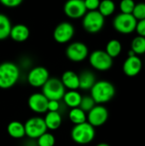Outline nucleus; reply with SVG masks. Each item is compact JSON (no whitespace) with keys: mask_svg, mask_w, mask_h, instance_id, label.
<instances>
[{"mask_svg":"<svg viewBox=\"0 0 145 146\" xmlns=\"http://www.w3.org/2000/svg\"><path fill=\"white\" fill-rule=\"evenodd\" d=\"M91 97L97 104H104L111 101L115 95V86L108 80H98L91 88Z\"/></svg>","mask_w":145,"mask_h":146,"instance_id":"1","label":"nucleus"},{"mask_svg":"<svg viewBox=\"0 0 145 146\" xmlns=\"http://www.w3.org/2000/svg\"><path fill=\"white\" fill-rule=\"evenodd\" d=\"M20 68L12 62L0 63V89H9L13 87L20 78Z\"/></svg>","mask_w":145,"mask_h":146,"instance_id":"2","label":"nucleus"},{"mask_svg":"<svg viewBox=\"0 0 145 146\" xmlns=\"http://www.w3.org/2000/svg\"><path fill=\"white\" fill-rule=\"evenodd\" d=\"M96 137L95 127L85 121L81 124L74 125L71 130L72 140L80 145H86L91 143Z\"/></svg>","mask_w":145,"mask_h":146,"instance_id":"3","label":"nucleus"},{"mask_svg":"<svg viewBox=\"0 0 145 146\" xmlns=\"http://www.w3.org/2000/svg\"><path fill=\"white\" fill-rule=\"evenodd\" d=\"M41 88L42 93L47 98L48 100L61 101L66 92V88L61 80L57 78L50 77Z\"/></svg>","mask_w":145,"mask_h":146,"instance_id":"4","label":"nucleus"},{"mask_svg":"<svg viewBox=\"0 0 145 146\" xmlns=\"http://www.w3.org/2000/svg\"><path fill=\"white\" fill-rule=\"evenodd\" d=\"M82 18L83 27L90 33H98L104 26V16L98 10L88 11Z\"/></svg>","mask_w":145,"mask_h":146,"instance_id":"5","label":"nucleus"},{"mask_svg":"<svg viewBox=\"0 0 145 146\" xmlns=\"http://www.w3.org/2000/svg\"><path fill=\"white\" fill-rule=\"evenodd\" d=\"M137 22L138 21L132 14L121 13L115 17L113 26L117 32L123 34H129L136 30Z\"/></svg>","mask_w":145,"mask_h":146,"instance_id":"6","label":"nucleus"},{"mask_svg":"<svg viewBox=\"0 0 145 146\" xmlns=\"http://www.w3.org/2000/svg\"><path fill=\"white\" fill-rule=\"evenodd\" d=\"M24 127L26 136L32 140L37 139L48 130L44 123V118L40 116H33L29 118L24 123Z\"/></svg>","mask_w":145,"mask_h":146,"instance_id":"7","label":"nucleus"},{"mask_svg":"<svg viewBox=\"0 0 145 146\" xmlns=\"http://www.w3.org/2000/svg\"><path fill=\"white\" fill-rule=\"evenodd\" d=\"M91 66L98 71H107L113 65V58L104 50H95L89 56Z\"/></svg>","mask_w":145,"mask_h":146,"instance_id":"8","label":"nucleus"},{"mask_svg":"<svg viewBox=\"0 0 145 146\" xmlns=\"http://www.w3.org/2000/svg\"><path fill=\"white\" fill-rule=\"evenodd\" d=\"M87 114V122L92 127L103 126L109 119V110L103 104H96Z\"/></svg>","mask_w":145,"mask_h":146,"instance_id":"9","label":"nucleus"},{"mask_svg":"<svg viewBox=\"0 0 145 146\" xmlns=\"http://www.w3.org/2000/svg\"><path fill=\"white\" fill-rule=\"evenodd\" d=\"M50 78L48 69L42 66L32 68L27 74L26 80L28 84L35 88L42 87Z\"/></svg>","mask_w":145,"mask_h":146,"instance_id":"10","label":"nucleus"},{"mask_svg":"<svg viewBox=\"0 0 145 146\" xmlns=\"http://www.w3.org/2000/svg\"><path fill=\"white\" fill-rule=\"evenodd\" d=\"M88 55V47L82 42H73L66 49L67 57L73 62H80L84 61Z\"/></svg>","mask_w":145,"mask_h":146,"instance_id":"11","label":"nucleus"},{"mask_svg":"<svg viewBox=\"0 0 145 146\" xmlns=\"http://www.w3.org/2000/svg\"><path fill=\"white\" fill-rule=\"evenodd\" d=\"M74 27L70 22H62L58 24L53 32V38L59 44L68 43L74 35Z\"/></svg>","mask_w":145,"mask_h":146,"instance_id":"12","label":"nucleus"},{"mask_svg":"<svg viewBox=\"0 0 145 146\" xmlns=\"http://www.w3.org/2000/svg\"><path fill=\"white\" fill-rule=\"evenodd\" d=\"M63 10L65 15L71 19L82 18L87 12L84 0H68L64 4Z\"/></svg>","mask_w":145,"mask_h":146,"instance_id":"13","label":"nucleus"},{"mask_svg":"<svg viewBox=\"0 0 145 146\" xmlns=\"http://www.w3.org/2000/svg\"><path fill=\"white\" fill-rule=\"evenodd\" d=\"M48 99L42 92L32 93L27 100L29 109L36 114H44L47 112Z\"/></svg>","mask_w":145,"mask_h":146,"instance_id":"14","label":"nucleus"},{"mask_svg":"<svg viewBox=\"0 0 145 146\" xmlns=\"http://www.w3.org/2000/svg\"><path fill=\"white\" fill-rule=\"evenodd\" d=\"M142 67V61L138 56H128L123 64V72L128 77H134L141 72Z\"/></svg>","mask_w":145,"mask_h":146,"instance_id":"15","label":"nucleus"},{"mask_svg":"<svg viewBox=\"0 0 145 146\" xmlns=\"http://www.w3.org/2000/svg\"><path fill=\"white\" fill-rule=\"evenodd\" d=\"M30 35L29 28L24 24H16L12 26L9 37L17 43L25 42Z\"/></svg>","mask_w":145,"mask_h":146,"instance_id":"16","label":"nucleus"},{"mask_svg":"<svg viewBox=\"0 0 145 146\" xmlns=\"http://www.w3.org/2000/svg\"><path fill=\"white\" fill-rule=\"evenodd\" d=\"M64 87L68 90H78L79 88V74L75 72L68 70L65 71L62 78L60 79Z\"/></svg>","mask_w":145,"mask_h":146,"instance_id":"17","label":"nucleus"},{"mask_svg":"<svg viewBox=\"0 0 145 146\" xmlns=\"http://www.w3.org/2000/svg\"><path fill=\"white\" fill-rule=\"evenodd\" d=\"M44 121L47 129L50 131L57 130L62 126V115L60 114L59 111H56V112L47 111L45 116L44 117Z\"/></svg>","mask_w":145,"mask_h":146,"instance_id":"18","label":"nucleus"},{"mask_svg":"<svg viewBox=\"0 0 145 146\" xmlns=\"http://www.w3.org/2000/svg\"><path fill=\"white\" fill-rule=\"evenodd\" d=\"M79 88L83 91L91 90L93 85L96 83V76L95 74L90 70H85L80 73L79 75Z\"/></svg>","mask_w":145,"mask_h":146,"instance_id":"19","label":"nucleus"},{"mask_svg":"<svg viewBox=\"0 0 145 146\" xmlns=\"http://www.w3.org/2000/svg\"><path fill=\"white\" fill-rule=\"evenodd\" d=\"M82 95L77 90H68L65 92L62 100L66 106L70 109L79 107L81 102Z\"/></svg>","mask_w":145,"mask_h":146,"instance_id":"20","label":"nucleus"},{"mask_svg":"<svg viewBox=\"0 0 145 146\" xmlns=\"http://www.w3.org/2000/svg\"><path fill=\"white\" fill-rule=\"evenodd\" d=\"M8 134L15 139H21L26 136L24 124L18 121H13L9 123L7 127Z\"/></svg>","mask_w":145,"mask_h":146,"instance_id":"21","label":"nucleus"},{"mask_svg":"<svg viewBox=\"0 0 145 146\" xmlns=\"http://www.w3.org/2000/svg\"><path fill=\"white\" fill-rule=\"evenodd\" d=\"M68 118L73 125H78L87 121V114L79 107H76L70 110Z\"/></svg>","mask_w":145,"mask_h":146,"instance_id":"22","label":"nucleus"},{"mask_svg":"<svg viewBox=\"0 0 145 146\" xmlns=\"http://www.w3.org/2000/svg\"><path fill=\"white\" fill-rule=\"evenodd\" d=\"M12 25L9 18L4 14L0 13V40L6 39L9 37Z\"/></svg>","mask_w":145,"mask_h":146,"instance_id":"23","label":"nucleus"},{"mask_svg":"<svg viewBox=\"0 0 145 146\" xmlns=\"http://www.w3.org/2000/svg\"><path fill=\"white\" fill-rule=\"evenodd\" d=\"M121 50H122V45L121 42L117 39H111L107 44L105 51L112 58H115V57H117L121 54Z\"/></svg>","mask_w":145,"mask_h":146,"instance_id":"24","label":"nucleus"},{"mask_svg":"<svg viewBox=\"0 0 145 146\" xmlns=\"http://www.w3.org/2000/svg\"><path fill=\"white\" fill-rule=\"evenodd\" d=\"M97 10L104 16L111 15L115 10V3L112 0H103L100 1L99 7Z\"/></svg>","mask_w":145,"mask_h":146,"instance_id":"25","label":"nucleus"},{"mask_svg":"<svg viewBox=\"0 0 145 146\" xmlns=\"http://www.w3.org/2000/svg\"><path fill=\"white\" fill-rule=\"evenodd\" d=\"M131 50L134 51L136 55H142L145 53V37L138 36L133 38L131 45Z\"/></svg>","mask_w":145,"mask_h":146,"instance_id":"26","label":"nucleus"},{"mask_svg":"<svg viewBox=\"0 0 145 146\" xmlns=\"http://www.w3.org/2000/svg\"><path fill=\"white\" fill-rule=\"evenodd\" d=\"M37 146H54L56 144V138L50 133H44L37 139Z\"/></svg>","mask_w":145,"mask_h":146,"instance_id":"27","label":"nucleus"},{"mask_svg":"<svg viewBox=\"0 0 145 146\" xmlns=\"http://www.w3.org/2000/svg\"><path fill=\"white\" fill-rule=\"evenodd\" d=\"M97 104L93 100V98L90 96H84L81 98V102L79 104V108L83 110L85 113H88Z\"/></svg>","mask_w":145,"mask_h":146,"instance_id":"28","label":"nucleus"},{"mask_svg":"<svg viewBox=\"0 0 145 146\" xmlns=\"http://www.w3.org/2000/svg\"><path fill=\"white\" fill-rule=\"evenodd\" d=\"M135 7V3L133 0H121L120 3V9L121 13L132 14Z\"/></svg>","mask_w":145,"mask_h":146,"instance_id":"29","label":"nucleus"},{"mask_svg":"<svg viewBox=\"0 0 145 146\" xmlns=\"http://www.w3.org/2000/svg\"><path fill=\"white\" fill-rule=\"evenodd\" d=\"M132 15L137 19V21H140L145 19V3H139L138 4H135L134 9L132 11Z\"/></svg>","mask_w":145,"mask_h":146,"instance_id":"30","label":"nucleus"},{"mask_svg":"<svg viewBox=\"0 0 145 146\" xmlns=\"http://www.w3.org/2000/svg\"><path fill=\"white\" fill-rule=\"evenodd\" d=\"M84 3L88 11H93L97 10L100 4V0H84Z\"/></svg>","mask_w":145,"mask_h":146,"instance_id":"31","label":"nucleus"},{"mask_svg":"<svg viewBox=\"0 0 145 146\" xmlns=\"http://www.w3.org/2000/svg\"><path fill=\"white\" fill-rule=\"evenodd\" d=\"M60 108H61L60 101H57V100H49L48 101L47 111H51V112L59 111Z\"/></svg>","mask_w":145,"mask_h":146,"instance_id":"32","label":"nucleus"},{"mask_svg":"<svg viewBox=\"0 0 145 146\" xmlns=\"http://www.w3.org/2000/svg\"><path fill=\"white\" fill-rule=\"evenodd\" d=\"M23 0H0V3L7 8H15L18 7Z\"/></svg>","mask_w":145,"mask_h":146,"instance_id":"33","label":"nucleus"},{"mask_svg":"<svg viewBox=\"0 0 145 146\" xmlns=\"http://www.w3.org/2000/svg\"><path fill=\"white\" fill-rule=\"evenodd\" d=\"M136 31H137L138 36L145 37V19L140 20L139 21L137 22Z\"/></svg>","mask_w":145,"mask_h":146,"instance_id":"34","label":"nucleus"},{"mask_svg":"<svg viewBox=\"0 0 145 146\" xmlns=\"http://www.w3.org/2000/svg\"><path fill=\"white\" fill-rule=\"evenodd\" d=\"M128 55H129V56H136V54L134 53V51H133L132 50H131L129 51Z\"/></svg>","mask_w":145,"mask_h":146,"instance_id":"35","label":"nucleus"},{"mask_svg":"<svg viewBox=\"0 0 145 146\" xmlns=\"http://www.w3.org/2000/svg\"><path fill=\"white\" fill-rule=\"evenodd\" d=\"M96 146H110L109 144H107V143H100V144H98V145H97Z\"/></svg>","mask_w":145,"mask_h":146,"instance_id":"36","label":"nucleus"}]
</instances>
